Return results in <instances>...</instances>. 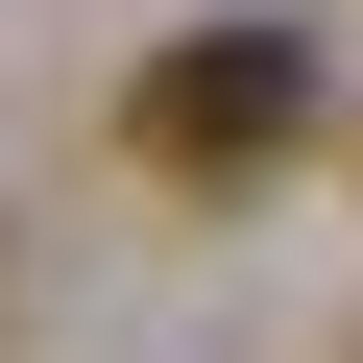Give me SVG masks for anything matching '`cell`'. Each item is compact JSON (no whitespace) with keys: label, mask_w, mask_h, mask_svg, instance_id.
I'll return each mask as SVG.
<instances>
[{"label":"cell","mask_w":363,"mask_h":363,"mask_svg":"<svg viewBox=\"0 0 363 363\" xmlns=\"http://www.w3.org/2000/svg\"><path fill=\"white\" fill-rule=\"evenodd\" d=\"M121 145L169 169V194H242V169L315 145V49H291V25H169L145 97H121Z\"/></svg>","instance_id":"1"}]
</instances>
